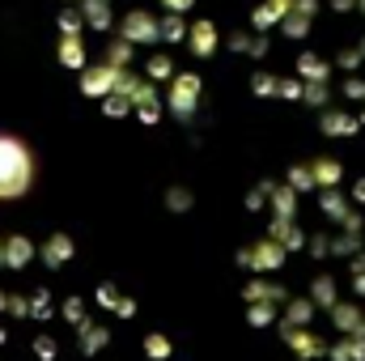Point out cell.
Instances as JSON below:
<instances>
[{
  "label": "cell",
  "instance_id": "cell-1",
  "mask_svg": "<svg viewBox=\"0 0 365 361\" xmlns=\"http://www.w3.org/2000/svg\"><path fill=\"white\" fill-rule=\"evenodd\" d=\"M34 183V153L17 136H0V200L26 195Z\"/></svg>",
  "mask_w": 365,
  "mask_h": 361
}]
</instances>
